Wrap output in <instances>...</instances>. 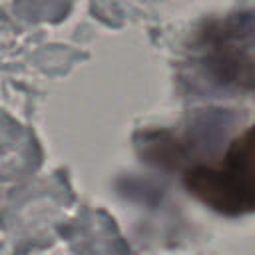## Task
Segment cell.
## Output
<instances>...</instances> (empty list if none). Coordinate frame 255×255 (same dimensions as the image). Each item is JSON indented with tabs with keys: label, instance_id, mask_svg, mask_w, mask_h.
<instances>
[{
	"label": "cell",
	"instance_id": "cell-1",
	"mask_svg": "<svg viewBox=\"0 0 255 255\" xmlns=\"http://www.w3.org/2000/svg\"><path fill=\"white\" fill-rule=\"evenodd\" d=\"M183 185L193 197L223 215L251 213L255 207L251 126L229 141L219 159L187 167Z\"/></svg>",
	"mask_w": 255,
	"mask_h": 255
},
{
	"label": "cell",
	"instance_id": "cell-2",
	"mask_svg": "<svg viewBox=\"0 0 255 255\" xmlns=\"http://www.w3.org/2000/svg\"><path fill=\"white\" fill-rule=\"evenodd\" d=\"M205 62L219 82L245 86L251 84V30L239 26H221L209 30L205 38Z\"/></svg>",
	"mask_w": 255,
	"mask_h": 255
}]
</instances>
